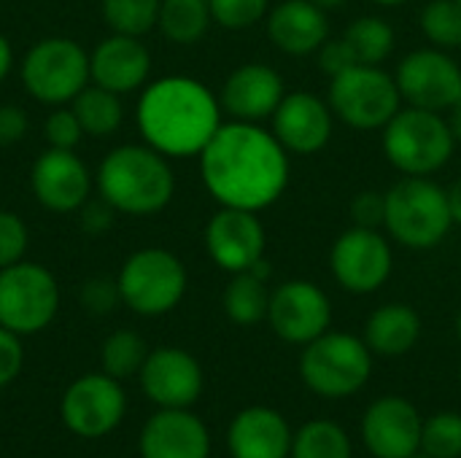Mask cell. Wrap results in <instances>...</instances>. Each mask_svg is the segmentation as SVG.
<instances>
[{"label":"cell","mask_w":461,"mask_h":458,"mask_svg":"<svg viewBox=\"0 0 461 458\" xmlns=\"http://www.w3.org/2000/svg\"><path fill=\"white\" fill-rule=\"evenodd\" d=\"M200 175L221 208L265 211L289 186V151L251 121H227L200 151Z\"/></svg>","instance_id":"obj_1"},{"label":"cell","mask_w":461,"mask_h":458,"mask_svg":"<svg viewBox=\"0 0 461 458\" xmlns=\"http://www.w3.org/2000/svg\"><path fill=\"white\" fill-rule=\"evenodd\" d=\"M135 121L146 146L165 157H200L224 124L219 97L189 76H165L143 86Z\"/></svg>","instance_id":"obj_2"},{"label":"cell","mask_w":461,"mask_h":458,"mask_svg":"<svg viewBox=\"0 0 461 458\" xmlns=\"http://www.w3.org/2000/svg\"><path fill=\"white\" fill-rule=\"evenodd\" d=\"M100 197L127 216H151L170 205L176 175L165 154L151 146H119L105 154L95 175Z\"/></svg>","instance_id":"obj_3"},{"label":"cell","mask_w":461,"mask_h":458,"mask_svg":"<svg viewBox=\"0 0 461 458\" xmlns=\"http://www.w3.org/2000/svg\"><path fill=\"white\" fill-rule=\"evenodd\" d=\"M384 227L405 248H435L454 227L448 192L427 175H405L386 192Z\"/></svg>","instance_id":"obj_4"},{"label":"cell","mask_w":461,"mask_h":458,"mask_svg":"<svg viewBox=\"0 0 461 458\" xmlns=\"http://www.w3.org/2000/svg\"><path fill=\"white\" fill-rule=\"evenodd\" d=\"M456 138L438 111L400 108L384 127V154L405 175H432L454 157Z\"/></svg>","instance_id":"obj_5"},{"label":"cell","mask_w":461,"mask_h":458,"mask_svg":"<svg viewBox=\"0 0 461 458\" xmlns=\"http://www.w3.org/2000/svg\"><path fill=\"white\" fill-rule=\"evenodd\" d=\"M373 373V351L365 340L348 332H324L311 340L300 356L303 383L330 400H343L357 394Z\"/></svg>","instance_id":"obj_6"},{"label":"cell","mask_w":461,"mask_h":458,"mask_svg":"<svg viewBox=\"0 0 461 458\" xmlns=\"http://www.w3.org/2000/svg\"><path fill=\"white\" fill-rule=\"evenodd\" d=\"M122 305L138 316H165L186 294V267L165 248H140L130 254L116 275Z\"/></svg>","instance_id":"obj_7"},{"label":"cell","mask_w":461,"mask_h":458,"mask_svg":"<svg viewBox=\"0 0 461 458\" xmlns=\"http://www.w3.org/2000/svg\"><path fill=\"white\" fill-rule=\"evenodd\" d=\"M89 81V54L73 38H43L22 59L24 89L46 105L70 103Z\"/></svg>","instance_id":"obj_8"},{"label":"cell","mask_w":461,"mask_h":458,"mask_svg":"<svg viewBox=\"0 0 461 458\" xmlns=\"http://www.w3.org/2000/svg\"><path fill=\"white\" fill-rule=\"evenodd\" d=\"M394 76L378 65H354L330 78V108L354 130H384L400 111Z\"/></svg>","instance_id":"obj_9"},{"label":"cell","mask_w":461,"mask_h":458,"mask_svg":"<svg viewBox=\"0 0 461 458\" xmlns=\"http://www.w3.org/2000/svg\"><path fill=\"white\" fill-rule=\"evenodd\" d=\"M59 310L57 278L35 262H16L0 270V327L19 337L43 332Z\"/></svg>","instance_id":"obj_10"},{"label":"cell","mask_w":461,"mask_h":458,"mask_svg":"<svg viewBox=\"0 0 461 458\" xmlns=\"http://www.w3.org/2000/svg\"><path fill=\"white\" fill-rule=\"evenodd\" d=\"M127 416V394L122 381L100 373H86L76 378L62 400H59V418L65 429L81 440H100L108 437L122 427Z\"/></svg>","instance_id":"obj_11"},{"label":"cell","mask_w":461,"mask_h":458,"mask_svg":"<svg viewBox=\"0 0 461 458\" xmlns=\"http://www.w3.org/2000/svg\"><path fill=\"white\" fill-rule=\"evenodd\" d=\"M330 267L346 292L354 294L378 292L389 281L394 267L392 246L378 229L354 224L335 240L330 254Z\"/></svg>","instance_id":"obj_12"},{"label":"cell","mask_w":461,"mask_h":458,"mask_svg":"<svg viewBox=\"0 0 461 458\" xmlns=\"http://www.w3.org/2000/svg\"><path fill=\"white\" fill-rule=\"evenodd\" d=\"M402 100L424 111H448L461 94V67L443 49H416L397 67Z\"/></svg>","instance_id":"obj_13"},{"label":"cell","mask_w":461,"mask_h":458,"mask_svg":"<svg viewBox=\"0 0 461 458\" xmlns=\"http://www.w3.org/2000/svg\"><path fill=\"white\" fill-rule=\"evenodd\" d=\"M267 321L281 340L292 346H308L330 329L332 305L316 283L289 281L270 294Z\"/></svg>","instance_id":"obj_14"},{"label":"cell","mask_w":461,"mask_h":458,"mask_svg":"<svg viewBox=\"0 0 461 458\" xmlns=\"http://www.w3.org/2000/svg\"><path fill=\"white\" fill-rule=\"evenodd\" d=\"M205 248L216 267L227 273H246L265 259L267 232L254 211L221 208L205 227Z\"/></svg>","instance_id":"obj_15"},{"label":"cell","mask_w":461,"mask_h":458,"mask_svg":"<svg viewBox=\"0 0 461 458\" xmlns=\"http://www.w3.org/2000/svg\"><path fill=\"white\" fill-rule=\"evenodd\" d=\"M35 200L54 213L78 211L92 192V173L73 148H46L30 170Z\"/></svg>","instance_id":"obj_16"},{"label":"cell","mask_w":461,"mask_h":458,"mask_svg":"<svg viewBox=\"0 0 461 458\" xmlns=\"http://www.w3.org/2000/svg\"><path fill=\"white\" fill-rule=\"evenodd\" d=\"M140 391L157 408H192L203 394V367L184 348H157L149 351L140 373Z\"/></svg>","instance_id":"obj_17"},{"label":"cell","mask_w":461,"mask_h":458,"mask_svg":"<svg viewBox=\"0 0 461 458\" xmlns=\"http://www.w3.org/2000/svg\"><path fill=\"white\" fill-rule=\"evenodd\" d=\"M424 418L405 397L375 400L362 418V440L375 458H411L421 451Z\"/></svg>","instance_id":"obj_18"},{"label":"cell","mask_w":461,"mask_h":458,"mask_svg":"<svg viewBox=\"0 0 461 458\" xmlns=\"http://www.w3.org/2000/svg\"><path fill=\"white\" fill-rule=\"evenodd\" d=\"M140 458H211L208 427L189 408H159L140 429Z\"/></svg>","instance_id":"obj_19"},{"label":"cell","mask_w":461,"mask_h":458,"mask_svg":"<svg viewBox=\"0 0 461 458\" xmlns=\"http://www.w3.org/2000/svg\"><path fill=\"white\" fill-rule=\"evenodd\" d=\"M273 135L289 154L311 157L332 138V108L311 92H289L273 113Z\"/></svg>","instance_id":"obj_20"},{"label":"cell","mask_w":461,"mask_h":458,"mask_svg":"<svg viewBox=\"0 0 461 458\" xmlns=\"http://www.w3.org/2000/svg\"><path fill=\"white\" fill-rule=\"evenodd\" d=\"M284 94V81L270 65L246 62L227 76L219 103L235 121L257 124L262 119H273Z\"/></svg>","instance_id":"obj_21"},{"label":"cell","mask_w":461,"mask_h":458,"mask_svg":"<svg viewBox=\"0 0 461 458\" xmlns=\"http://www.w3.org/2000/svg\"><path fill=\"white\" fill-rule=\"evenodd\" d=\"M151 73V54L135 35L113 32L103 38L89 54L92 84L116 94H130L146 86Z\"/></svg>","instance_id":"obj_22"},{"label":"cell","mask_w":461,"mask_h":458,"mask_svg":"<svg viewBox=\"0 0 461 458\" xmlns=\"http://www.w3.org/2000/svg\"><path fill=\"white\" fill-rule=\"evenodd\" d=\"M294 435L286 418L270 408L240 410L227 429V448L232 458H289Z\"/></svg>","instance_id":"obj_23"},{"label":"cell","mask_w":461,"mask_h":458,"mask_svg":"<svg viewBox=\"0 0 461 458\" xmlns=\"http://www.w3.org/2000/svg\"><path fill=\"white\" fill-rule=\"evenodd\" d=\"M267 35L292 57L313 54L330 38L327 11L311 0H284L267 13Z\"/></svg>","instance_id":"obj_24"},{"label":"cell","mask_w":461,"mask_h":458,"mask_svg":"<svg viewBox=\"0 0 461 458\" xmlns=\"http://www.w3.org/2000/svg\"><path fill=\"white\" fill-rule=\"evenodd\" d=\"M421 337V319L411 305L389 302L370 313L365 324V343L378 356H402Z\"/></svg>","instance_id":"obj_25"},{"label":"cell","mask_w":461,"mask_h":458,"mask_svg":"<svg viewBox=\"0 0 461 458\" xmlns=\"http://www.w3.org/2000/svg\"><path fill=\"white\" fill-rule=\"evenodd\" d=\"M119 97L122 94L111 92V89H103L97 84H86L70 100V108L78 116V121L84 127V135L108 138V135H113L122 127L124 108H122V100Z\"/></svg>","instance_id":"obj_26"},{"label":"cell","mask_w":461,"mask_h":458,"mask_svg":"<svg viewBox=\"0 0 461 458\" xmlns=\"http://www.w3.org/2000/svg\"><path fill=\"white\" fill-rule=\"evenodd\" d=\"M211 3L208 0H162L157 27L162 35L178 46L197 43L211 27Z\"/></svg>","instance_id":"obj_27"},{"label":"cell","mask_w":461,"mask_h":458,"mask_svg":"<svg viewBox=\"0 0 461 458\" xmlns=\"http://www.w3.org/2000/svg\"><path fill=\"white\" fill-rule=\"evenodd\" d=\"M221 305H224L227 319L232 324H238V327H254V324L265 321L267 319V305H270L265 278L254 275L251 270L235 273L232 281L224 289Z\"/></svg>","instance_id":"obj_28"},{"label":"cell","mask_w":461,"mask_h":458,"mask_svg":"<svg viewBox=\"0 0 461 458\" xmlns=\"http://www.w3.org/2000/svg\"><path fill=\"white\" fill-rule=\"evenodd\" d=\"M146 356H149V346L138 332L116 329L100 346V370L116 381H127L140 373Z\"/></svg>","instance_id":"obj_29"},{"label":"cell","mask_w":461,"mask_h":458,"mask_svg":"<svg viewBox=\"0 0 461 458\" xmlns=\"http://www.w3.org/2000/svg\"><path fill=\"white\" fill-rule=\"evenodd\" d=\"M343 38L351 46L359 65H381L394 49V30L381 16H359V19H354L346 27Z\"/></svg>","instance_id":"obj_30"},{"label":"cell","mask_w":461,"mask_h":458,"mask_svg":"<svg viewBox=\"0 0 461 458\" xmlns=\"http://www.w3.org/2000/svg\"><path fill=\"white\" fill-rule=\"evenodd\" d=\"M292 458H351V440L335 421H308L294 435Z\"/></svg>","instance_id":"obj_31"},{"label":"cell","mask_w":461,"mask_h":458,"mask_svg":"<svg viewBox=\"0 0 461 458\" xmlns=\"http://www.w3.org/2000/svg\"><path fill=\"white\" fill-rule=\"evenodd\" d=\"M159 3L162 0H103L100 8H103V19L111 27V32L140 38L151 27H157Z\"/></svg>","instance_id":"obj_32"},{"label":"cell","mask_w":461,"mask_h":458,"mask_svg":"<svg viewBox=\"0 0 461 458\" xmlns=\"http://www.w3.org/2000/svg\"><path fill=\"white\" fill-rule=\"evenodd\" d=\"M421 30L438 49H459L461 5L456 0H429L421 11Z\"/></svg>","instance_id":"obj_33"},{"label":"cell","mask_w":461,"mask_h":458,"mask_svg":"<svg viewBox=\"0 0 461 458\" xmlns=\"http://www.w3.org/2000/svg\"><path fill=\"white\" fill-rule=\"evenodd\" d=\"M421 451L432 458H461V416L438 413L424 421Z\"/></svg>","instance_id":"obj_34"},{"label":"cell","mask_w":461,"mask_h":458,"mask_svg":"<svg viewBox=\"0 0 461 458\" xmlns=\"http://www.w3.org/2000/svg\"><path fill=\"white\" fill-rule=\"evenodd\" d=\"M211 16L224 30H249L267 16L270 0H208Z\"/></svg>","instance_id":"obj_35"},{"label":"cell","mask_w":461,"mask_h":458,"mask_svg":"<svg viewBox=\"0 0 461 458\" xmlns=\"http://www.w3.org/2000/svg\"><path fill=\"white\" fill-rule=\"evenodd\" d=\"M30 246L27 224L14 211H0V270L24 259Z\"/></svg>","instance_id":"obj_36"},{"label":"cell","mask_w":461,"mask_h":458,"mask_svg":"<svg viewBox=\"0 0 461 458\" xmlns=\"http://www.w3.org/2000/svg\"><path fill=\"white\" fill-rule=\"evenodd\" d=\"M43 132H46V140L51 148H73L81 143L84 138V127L76 116L73 108H57L46 116V124H43Z\"/></svg>","instance_id":"obj_37"},{"label":"cell","mask_w":461,"mask_h":458,"mask_svg":"<svg viewBox=\"0 0 461 458\" xmlns=\"http://www.w3.org/2000/svg\"><path fill=\"white\" fill-rule=\"evenodd\" d=\"M78 300H81V305H84L89 313L105 316V313H111L116 305H122L119 283H116V278H89V281L81 286Z\"/></svg>","instance_id":"obj_38"},{"label":"cell","mask_w":461,"mask_h":458,"mask_svg":"<svg viewBox=\"0 0 461 458\" xmlns=\"http://www.w3.org/2000/svg\"><path fill=\"white\" fill-rule=\"evenodd\" d=\"M24 367V346L22 337L5 327H0V389L11 386Z\"/></svg>","instance_id":"obj_39"},{"label":"cell","mask_w":461,"mask_h":458,"mask_svg":"<svg viewBox=\"0 0 461 458\" xmlns=\"http://www.w3.org/2000/svg\"><path fill=\"white\" fill-rule=\"evenodd\" d=\"M351 219L357 227L378 229L386 221V194L381 192H359L351 202Z\"/></svg>","instance_id":"obj_40"},{"label":"cell","mask_w":461,"mask_h":458,"mask_svg":"<svg viewBox=\"0 0 461 458\" xmlns=\"http://www.w3.org/2000/svg\"><path fill=\"white\" fill-rule=\"evenodd\" d=\"M354 65H359V62H357L351 46L346 43V38H327L324 46L319 49V67H321L330 78L340 76L343 70H348V67H354Z\"/></svg>","instance_id":"obj_41"},{"label":"cell","mask_w":461,"mask_h":458,"mask_svg":"<svg viewBox=\"0 0 461 458\" xmlns=\"http://www.w3.org/2000/svg\"><path fill=\"white\" fill-rule=\"evenodd\" d=\"M113 208L100 197V200H86L81 208H78V224H81V229L84 232H89V235H100V232H105L111 224H113Z\"/></svg>","instance_id":"obj_42"},{"label":"cell","mask_w":461,"mask_h":458,"mask_svg":"<svg viewBox=\"0 0 461 458\" xmlns=\"http://www.w3.org/2000/svg\"><path fill=\"white\" fill-rule=\"evenodd\" d=\"M30 130V119L19 105H0V146L19 143Z\"/></svg>","instance_id":"obj_43"},{"label":"cell","mask_w":461,"mask_h":458,"mask_svg":"<svg viewBox=\"0 0 461 458\" xmlns=\"http://www.w3.org/2000/svg\"><path fill=\"white\" fill-rule=\"evenodd\" d=\"M11 67H14V49H11L8 38L0 32V81L11 73Z\"/></svg>","instance_id":"obj_44"},{"label":"cell","mask_w":461,"mask_h":458,"mask_svg":"<svg viewBox=\"0 0 461 458\" xmlns=\"http://www.w3.org/2000/svg\"><path fill=\"white\" fill-rule=\"evenodd\" d=\"M448 192V208H451V219H454V224H461V178L451 186V189H446Z\"/></svg>","instance_id":"obj_45"},{"label":"cell","mask_w":461,"mask_h":458,"mask_svg":"<svg viewBox=\"0 0 461 458\" xmlns=\"http://www.w3.org/2000/svg\"><path fill=\"white\" fill-rule=\"evenodd\" d=\"M451 111V119H448V124H451V132H454V138H456V143L461 140V94L456 97V103L448 108Z\"/></svg>","instance_id":"obj_46"},{"label":"cell","mask_w":461,"mask_h":458,"mask_svg":"<svg viewBox=\"0 0 461 458\" xmlns=\"http://www.w3.org/2000/svg\"><path fill=\"white\" fill-rule=\"evenodd\" d=\"M311 3H316V5H319V8H324V11H335V8L346 5L348 0H311Z\"/></svg>","instance_id":"obj_47"},{"label":"cell","mask_w":461,"mask_h":458,"mask_svg":"<svg viewBox=\"0 0 461 458\" xmlns=\"http://www.w3.org/2000/svg\"><path fill=\"white\" fill-rule=\"evenodd\" d=\"M375 3H381V5H402L408 0H375Z\"/></svg>","instance_id":"obj_48"},{"label":"cell","mask_w":461,"mask_h":458,"mask_svg":"<svg viewBox=\"0 0 461 458\" xmlns=\"http://www.w3.org/2000/svg\"><path fill=\"white\" fill-rule=\"evenodd\" d=\"M456 335H459V340H461V313L456 316Z\"/></svg>","instance_id":"obj_49"},{"label":"cell","mask_w":461,"mask_h":458,"mask_svg":"<svg viewBox=\"0 0 461 458\" xmlns=\"http://www.w3.org/2000/svg\"><path fill=\"white\" fill-rule=\"evenodd\" d=\"M411 458H432V456H429V454H424V451H419V454H413Z\"/></svg>","instance_id":"obj_50"},{"label":"cell","mask_w":461,"mask_h":458,"mask_svg":"<svg viewBox=\"0 0 461 458\" xmlns=\"http://www.w3.org/2000/svg\"><path fill=\"white\" fill-rule=\"evenodd\" d=\"M456 3H459V5H461V0H456Z\"/></svg>","instance_id":"obj_51"}]
</instances>
